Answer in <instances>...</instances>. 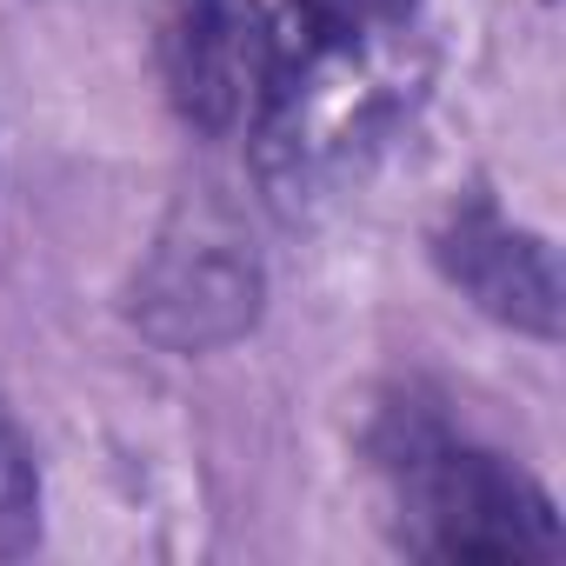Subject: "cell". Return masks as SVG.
<instances>
[{"label":"cell","mask_w":566,"mask_h":566,"mask_svg":"<svg viewBox=\"0 0 566 566\" xmlns=\"http://www.w3.org/2000/svg\"><path fill=\"white\" fill-rule=\"evenodd\" d=\"M433 253H440V273L480 314H493L500 327H520V334H539V340L559 334V266H553V247L539 233L513 227L493 200H467L440 227Z\"/></svg>","instance_id":"5b68a950"},{"label":"cell","mask_w":566,"mask_h":566,"mask_svg":"<svg viewBox=\"0 0 566 566\" xmlns=\"http://www.w3.org/2000/svg\"><path fill=\"white\" fill-rule=\"evenodd\" d=\"M154 54L174 114L207 140H233L253 127L266 94L273 14L260 0H160Z\"/></svg>","instance_id":"277c9868"},{"label":"cell","mask_w":566,"mask_h":566,"mask_svg":"<svg viewBox=\"0 0 566 566\" xmlns=\"http://www.w3.org/2000/svg\"><path fill=\"white\" fill-rule=\"evenodd\" d=\"M413 21L407 14H287L273 21V67L247 127L260 187L280 207L340 193L407 120L413 101Z\"/></svg>","instance_id":"6da1fadb"},{"label":"cell","mask_w":566,"mask_h":566,"mask_svg":"<svg viewBox=\"0 0 566 566\" xmlns=\"http://www.w3.org/2000/svg\"><path fill=\"white\" fill-rule=\"evenodd\" d=\"M260 294H266V273L247 220L213 187H200L167 213L160 240L147 247L127 314L167 354H213L253 327Z\"/></svg>","instance_id":"3957f363"},{"label":"cell","mask_w":566,"mask_h":566,"mask_svg":"<svg viewBox=\"0 0 566 566\" xmlns=\"http://www.w3.org/2000/svg\"><path fill=\"white\" fill-rule=\"evenodd\" d=\"M41 539V467L21 420L0 400V559H14Z\"/></svg>","instance_id":"8992f818"},{"label":"cell","mask_w":566,"mask_h":566,"mask_svg":"<svg viewBox=\"0 0 566 566\" xmlns=\"http://www.w3.org/2000/svg\"><path fill=\"white\" fill-rule=\"evenodd\" d=\"M301 14H334V21H367V14H407L413 0H294Z\"/></svg>","instance_id":"52a82bcc"},{"label":"cell","mask_w":566,"mask_h":566,"mask_svg":"<svg viewBox=\"0 0 566 566\" xmlns=\"http://www.w3.org/2000/svg\"><path fill=\"white\" fill-rule=\"evenodd\" d=\"M374 467L387 480L394 539L413 559H559V513L533 473L460 440L427 407H387L374 427Z\"/></svg>","instance_id":"7a4b0ae2"}]
</instances>
